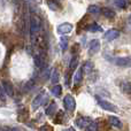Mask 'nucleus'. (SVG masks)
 <instances>
[{
    "mask_svg": "<svg viewBox=\"0 0 131 131\" xmlns=\"http://www.w3.org/2000/svg\"><path fill=\"white\" fill-rule=\"evenodd\" d=\"M29 24H30V36H31L32 41H35L37 36L39 35V31H40V21H39V18L36 15L31 14L29 20Z\"/></svg>",
    "mask_w": 131,
    "mask_h": 131,
    "instance_id": "1",
    "label": "nucleus"
},
{
    "mask_svg": "<svg viewBox=\"0 0 131 131\" xmlns=\"http://www.w3.org/2000/svg\"><path fill=\"white\" fill-rule=\"evenodd\" d=\"M95 99H97L98 104H99V106L101 107V108L106 109V111H109V112H116V107L114 106L113 104H111V102H108V101H106V100L101 99L99 95H95Z\"/></svg>",
    "mask_w": 131,
    "mask_h": 131,
    "instance_id": "2",
    "label": "nucleus"
},
{
    "mask_svg": "<svg viewBox=\"0 0 131 131\" xmlns=\"http://www.w3.org/2000/svg\"><path fill=\"white\" fill-rule=\"evenodd\" d=\"M112 62H114L115 64L121 66V67H128L130 64V58L125 57V58H109L107 57Z\"/></svg>",
    "mask_w": 131,
    "mask_h": 131,
    "instance_id": "3",
    "label": "nucleus"
},
{
    "mask_svg": "<svg viewBox=\"0 0 131 131\" xmlns=\"http://www.w3.org/2000/svg\"><path fill=\"white\" fill-rule=\"evenodd\" d=\"M72 29H74V25L71 23H62V24H60L58 27L57 30H58V34L60 35H68L72 31Z\"/></svg>",
    "mask_w": 131,
    "mask_h": 131,
    "instance_id": "4",
    "label": "nucleus"
},
{
    "mask_svg": "<svg viewBox=\"0 0 131 131\" xmlns=\"http://www.w3.org/2000/svg\"><path fill=\"white\" fill-rule=\"evenodd\" d=\"M63 104H64L66 109H68V111H70V112L74 111V109H75V106H76L74 97H72V95H70V94H67V95L64 97Z\"/></svg>",
    "mask_w": 131,
    "mask_h": 131,
    "instance_id": "5",
    "label": "nucleus"
},
{
    "mask_svg": "<svg viewBox=\"0 0 131 131\" xmlns=\"http://www.w3.org/2000/svg\"><path fill=\"white\" fill-rule=\"evenodd\" d=\"M45 100H46V94H45V92L39 93V94L34 99V101H32V108L36 109V108H38V107H40L41 105L45 102Z\"/></svg>",
    "mask_w": 131,
    "mask_h": 131,
    "instance_id": "6",
    "label": "nucleus"
},
{
    "mask_svg": "<svg viewBox=\"0 0 131 131\" xmlns=\"http://www.w3.org/2000/svg\"><path fill=\"white\" fill-rule=\"evenodd\" d=\"M91 122H92V121H91L89 117H83V116H81V117H78L76 120L75 124H76V127L79 128V129H85Z\"/></svg>",
    "mask_w": 131,
    "mask_h": 131,
    "instance_id": "7",
    "label": "nucleus"
},
{
    "mask_svg": "<svg viewBox=\"0 0 131 131\" xmlns=\"http://www.w3.org/2000/svg\"><path fill=\"white\" fill-rule=\"evenodd\" d=\"M0 85L2 86V89H4L5 93H6V95H9V97H13L14 95V90H13V85H12L9 82L7 81H2L1 83H0Z\"/></svg>",
    "mask_w": 131,
    "mask_h": 131,
    "instance_id": "8",
    "label": "nucleus"
},
{
    "mask_svg": "<svg viewBox=\"0 0 131 131\" xmlns=\"http://www.w3.org/2000/svg\"><path fill=\"white\" fill-rule=\"evenodd\" d=\"M120 31L116 29H111L108 31L105 32V38L108 39V40H114V39H117L120 37Z\"/></svg>",
    "mask_w": 131,
    "mask_h": 131,
    "instance_id": "9",
    "label": "nucleus"
},
{
    "mask_svg": "<svg viewBox=\"0 0 131 131\" xmlns=\"http://www.w3.org/2000/svg\"><path fill=\"white\" fill-rule=\"evenodd\" d=\"M91 53H97L100 50V41L99 39H92L90 43V47H89Z\"/></svg>",
    "mask_w": 131,
    "mask_h": 131,
    "instance_id": "10",
    "label": "nucleus"
},
{
    "mask_svg": "<svg viewBox=\"0 0 131 131\" xmlns=\"http://www.w3.org/2000/svg\"><path fill=\"white\" fill-rule=\"evenodd\" d=\"M35 64L37 68L39 69H43L44 66H45V61H44V57L41 54L39 55H35Z\"/></svg>",
    "mask_w": 131,
    "mask_h": 131,
    "instance_id": "11",
    "label": "nucleus"
},
{
    "mask_svg": "<svg viewBox=\"0 0 131 131\" xmlns=\"http://www.w3.org/2000/svg\"><path fill=\"white\" fill-rule=\"evenodd\" d=\"M82 79H83V70H82V68H79V69H77V71L74 75L75 84H79L82 82Z\"/></svg>",
    "mask_w": 131,
    "mask_h": 131,
    "instance_id": "12",
    "label": "nucleus"
},
{
    "mask_svg": "<svg viewBox=\"0 0 131 131\" xmlns=\"http://www.w3.org/2000/svg\"><path fill=\"white\" fill-rule=\"evenodd\" d=\"M101 13L104 14L106 17H108V18H113V17H115V12L113 10V9H111V8H104V9H101Z\"/></svg>",
    "mask_w": 131,
    "mask_h": 131,
    "instance_id": "13",
    "label": "nucleus"
},
{
    "mask_svg": "<svg viewBox=\"0 0 131 131\" xmlns=\"http://www.w3.org/2000/svg\"><path fill=\"white\" fill-rule=\"evenodd\" d=\"M88 12L95 15V14H100V13H101V8H100L99 6H97V5H91V6H89Z\"/></svg>",
    "mask_w": 131,
    "mask_h": 131,
    "instance_id": "14",
    "label": "nucleus"
},
{
    "mask_svg": "<svg viewBox=\"0 0 131 131\" xmlns=\"http://www.w3.org/2000/svg\"><path fill=\"white\" fill-rule=\"evenodd\" d=\"M59 78H60L59 71H58L55 68H53L52 74H51V81H52V83H58V82H59Z\"/></svg>",
    "mask_w": 131,
    "mask_h": 131,
    "instance_id": "15",
    "label": "nucleus"
},
{
    "mask_svg": "<svg viewBox=\"0 0 131 131\" xmlns=\"http://www.w3.org/2000/svg\"><path fill=\"white\" fill-rule=\"evenodd\" d=\"M55 109H57V105H55L54 102H52V104H50L47 106V108H46V114H47L48 116H52L53 114H54Z\"/></svg>",
    "mask_w": 131,
    "mask_h": 131,
    "instance_id": "16",
    "label": "nucleus"
},
{
    "mask_svg": "<svg viewBox=\"0 0 131 131\" xmlns=\"http://www.w3.org/2000/svg\"><path fill=\"white\" fill-rule=\"evenodd\" d=\"M109 123H111L113 127H116V128L121 127V121L118 120L116 116H111V117H109Z\"/></svg>",
    "mask_w": 131,
    "mask_h": 131,
    "instance_id": "17",
    "label": "nucleus"
},
{
    "mask_svg": "<svg viewBox=\"0 0 131 131\" xmlns=\"http://www.w3.org/2000/svg\"><path fill=\"white\" fill-rule=\"evenodd\" d=\"M77 64H78V59H77V57H72L71 60H70V63H69V69L70 71H72V70H75L77 68Z\"/></svg>",
    "mask_w": 131,
    "mask_h": 131,
    "instance_id": "18",
    "label": "nucleus"
},
{
    "mask_svg": "<svg viewBox=\"0 0 131 131\" xmlns=\"http://www.w3.org/2000/svg\"><path fill=\"white\" fill-rule=\"evenodd\" d=\"M82 70H83V71H86V72H91L93 70V63L90 61H86L85 63H84L83 68H82Z\"/></svg>",
    "mask_w": 131,
    "mask_h": 131,
    "instance_id": "19",
    "label": "nucleus"
},
{
    "mask_svg": "<svg viewBox=\"0 0 131 131\" xmlns=\"http://www.w3.org/2000/svg\"><path fill=\"white\" fill-rule=\"evenodd\" d=\"M88 30L89 31H92V32H95V31H101V27L97 23H92L88 27Z\"/></svg>",
    "mask_w": 131,
    "mask_h": 131,
    "instance_id": "20",
    "label": "nucleus"
},
{
    "mask_svg": "<svg viewBox=\"0 0 131 131\" xmlns=\"http://www.w3.org/2000/svg\"><path fill=\"white\" fill-rule=\"evenodd\" d=\"M114 1H115L116 6H118L120 8H127L128 4H129L128 0H114Z\"/></svg>",
    "mask_w": 131,
    "mask_h": 131,
    "instance_id": "21",
    "label": "nucleus"
},
{
    "mask_svg": "<svg viewBox=\"0 0 131 131\" xmlns=\"http://www.w3.org/2000/svg\"><path fill=\"white\" fill-rule=\"evenodd\" d=\"M121 90L129 94L130 93V83L129 82H123V83L121 84Z\"/></svg>",
    "mask_w": 131,
    "mask_h": 131,
    "instance_id": "22",
    "label": "nucleus"
},
{
    "mask_svg": "<svg viewBox=\"0 0 131 131\" xmlns=\"http://www.w3.org/2000/svg\"><path fill=\"white\" fill-rule=\"evenodd\" d=\"M61 92H62V89L60 85H55L54 88L52 89V94L55 95V97H59V95L61 94Z\"/></svg>",
    "mask_w": 131,
    "mask_h": 131,
    "instance_id": "23",
    "label": "nucleus"
},
{
    "mask_svg": "<svg viewBox=\"0 0 131 131\" xmlns=\"http://www.w3.org/2000/svg\"><path fill=\"white\" fill-rule=\"evenodd\" d=\"M98 130V124L95 122H91L88 127L85 128V131H97Z\"/></svg>",
    "mask_w": 131,
    "mask_h": 131,
    "instance_id": "24",
    "label": "nucleus"
},
{
    "mask_svg": "<svg viewBox=\"0 0 131 131\" xmlns=\"http://www.w3.org/2000/svg\"><path fill=\"white\" fill-rule=\"evenodd\" d=\"M67 45H68V38L62 37L61 40H60V46L62 47V50H66V48H67Z\"/></svg>",
    "mask_w": 131,
    "mask_h": 131,
    "instance_id": "25",
    "label": "nucleus"
},
{
    "mask_svg": "<svg viewBox=\"0 0 131 131\" xmlns=\"http://www.w3.org/2000/svg\"><path fill=\"white\" fill-rule=\"evenodd\" d=\"M48 7H50L52 10H57L58 9V4L57 2H54V1H52V0H50V1H48Z\"/></svg>",
    "mask_w": 131,
    "mask_h": 131,
    "instance_id": "26",
    "label": "nucleus"
},
{
    "mask_svg": "<svg viewBox=\"0 0 131 131\" xmlns=\"http://www.w3.org/2000/svg\"><path fill=\"white\" fill-rule=\"evenodd\" d=\"M6 98H7L6 93H5V91H4V89H2V86L0 85V100L5 101V100H6Z\"/></svg>",
    "mask_w": 131,
    "mask_h": 131,
    "instance_id": "27",
    "label": "nucleus"
},
{
    "mask_svg": "<svg viewBox=\"0 0 131 131\" xmlns=\"http://www.w3.org/2000/svg\"><path fill=\"white\" fill-rule=\"evenodd\" d=\"M34 85H35V79H30V81L27 83V85H25V89H27V90H30L31 88H34Z\"/></svg>",
    "mask_w": 131,
    "mask_h": 131,
    "instance_id": "28",
    "label": "nucleus"
},
{
    "mask_svg": "<svg viewBox=\"0 0 131 131\" xmlns=\"http://www.w3.org/2000/svg\"><path fill=\"white\" fill-rule=\"evenodd\" d=\"M39 131H51V128L50 127H48V125H43V127H41L40 128V130H39Z\"/></svg>",
    "mask_w": 131,
    "mask_h": 131,
    "instance_id": "29",
    "label": "nucleus"
},
{
    "mask_svg": "<svg viewBox=\"0 0 131 131\" xmlns=\"http://www.w3.org/2000/svg\"><path fill=\"white\" fill-rule=\"evenodd\" d=\"M66 85L69 86L70 85V76L67 74V76H66Z\"/></svg>",
    "mask_w": 131,
    "mask_h": 131,
    "instance_id": "30",
    "label": "nucleus"
},
{
    "mask_svg": "<svg viewBox=\"0 0 131 131\" xmlns=\"http://www.w3.org/2000/svg\"><path fill=\"white\" fill-rule=\"evenodd\" d=\"M6 131H18L16 128H7L6 127Z\"/></svg>",
    "mask_w": 131,
    "mask_h": 131,
    "instance_id": "31",
    "label": "nucleus"
},
{
    "mask_svg": "<svg viewBox=\"0 0 131 131\" xmlns=\"http://www.w3.org/2000/svg\"><path fill=\"white\" fill-rule=\"evenodd\" d=\"M63 131H74V129H71V128H68V129H64Z\"/></svg>",
    "mask_w": 131,
    "mask_h": 131,
    "instance_id": "32",
    "label": "nucleus"
}]
</instances>
